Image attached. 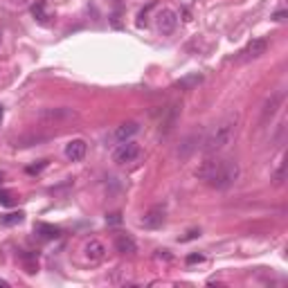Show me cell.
Returning <instances> with one entry per match:
<instances>
[{
  "instance_id": "cell-25",
  "label": "cell",
  "mask_w": 288,
  "mask_h": 288,
  "mask_svg": "<svg viewBox=\"0 0 288 288\" xmlns=\"http://www.w3.org/2000/svg\"><path fill=\"white\" fill-rule=\"evenodd\" d=\"M158 259H165V261H169L171 259V254H169V250H158V254H155Z\"/></svg>"
},
{
  "instance_id": "cell-28",
  "label": "cell",
  "mask_w": 288,
  "mask_h": 288,
  "mask_svg": "<svg viewBox=\"0 0 288 288\" xmlns=\"http://www.w3.org/2000/svg\"><path fill=\"white\" fill-rule=\"evenodd\" d=\"M9 284H7V281H5V279H0V288H7Z\"/></svg>"
},
{
  "instance_id": "cell-26",
  "label": "cell",
  "mask_w": 288,
  "mask_h": 288,
  "mask_svg": "<svg viewBox=\"0 0 288 288\" xmlns=\"http://www.w3.org/2000/svg\"><path fill=\"white\" fill-rule=\"evenodd\" d=\"M198 234H200V232H198V230H192V232H189V234H187V237H182V239H180V241H192V239H196Z\"/></svg>"
},
{
  "instance_id": "cell-2",
  "label": "cell",
  "mask_w": 288,
  "mask_h": 288,
  "mask_svg": "<svg viewBox=\"0 0 288 288\" xmlns=\"http://www.w3.org/2000/svg\"><path fill=\"white\" fill-rule=\"evenodd\" d=\"M237 122H239L237 115H227L225 119H221V122L212 128L210 135L203 140V144H200L205 158L207 155H219L225 146L232 144V140H234V135H237Z\"/></svg>"
},
{
  "instance_id": "cell-15",
  "label": "cell",
  "mask_w": 288,
  "mask_h": 288,
  "mask_svg": "<svg viewBox=\"0 0 288 288\" xmlns=\"http://www.w3.org/2000/svg\"><path fill=\"white\" fill-rule=\"evenodd\" d=\"M36 234H39L43 241H54V239L61 237V230L57 225H50V223H36Z\"/></svg>"
},
{
  "instance_id": "cell-24",
  "label": "cell",
  "mask_w": 288,
  "mask_h": 288,
  "mask_svg": "<svg viewBox=\"0 0 288 288\" xmlns=\"http://www.w3.org/2000/svg\"><path fill=\"white\" fill-rule=\"evenodd\" d=\"M106 223H111V225H117V223H122V214H111V216H106Z\"/></svg>"
},
{
  "instance_id": "cell-16",
  "label": "cell",
  "mask_w": 288,
  "mask_h": 288,
  "mask_svg": "<svg viewBox=\"0 0 288 288\" xmlns=\"http://www.w3.org/2000/svg\"><path fill=\"white\" fill-rule=\"evenodd\" d=\"M198 84H203V74L200 72H192V74H185L176 81V88L178 90H194Z\"/></svg>"
},
{
  "instance_id": "cell-7",
  "label": "cell",
  "mask_w": 288,
  "mask_h": 288,
  "mask_svg": "<svg viewBox=\"0 0 288 288\" xmlns=\"http://www.w3.org/2000/svg\"><path fill=\"white\" fill-rule=\"evenodd\" d=\"M266 50H268V41H266V39H252L246 47H243L241 52H239L237 61H239V63L254 61V59H259L261 54H266Z\"/></svg>"
},
{
  "instance_id": "cell-14",
  "label": "cell",
  "mask_w": 288,
  "mask_h": 288,
  "mask_svg": "<svg viewBox=\"0 0 288 288\" xmlns=\"http://www.w3.org/2000/svg\"><path fill=\"white\" fill-rule=\"evenodd\" d=\"M115 250L122 254H135L138 252V243H135L133 237H128V234H117L115 237Z\"/></svg>"
},
{
  "instance_id": "cell-27",
  "label": "cell",
  "mask_w": 288,
  "mask_h": 288,
  "mask_svg": "<svg viewBox=\"0 0 288 288\" xmlns=\"http://www.w3.org/2000/svg\"><path fill=\"white\" fill-rule=\"evenodd\" d=\"M273 18H275V20H284V18H286V12H277Z\"/></svg>"
},
{
  "instance_id": "cell-5",
  "label": "cell",
  "mask_w": 288,
  "mask_h": 288,
  "mask_svg": "<svg viewBox=\"0 0 288 288\" xmlns=\"http://www.w3.org/2000/svg\"><path fill=\"white\" fill-rule=\"evenodd\" d=\"M140 155H142L140 144H135L133 140H128V142H122L115 151H113V162H115V165H131V162H135Z\"/></svg>"
},
{
  "instance_id": "cell-12",
  "label": "cell",
  "mask_w": 288,
  "mask_h": 288,
  "mask_svg": "<svg viewBox=\"0 0 288 288\" xmlns=\"http://www.w3.org/2000/svg\"><path fill=\"white\" fill-rule=\"evenodd\" d=\"M198 144H203V135H200L198 131H194L192 135H187V138L182 140L180 149H178V158H180V160H187V158L198 149Z\"/></svg>"
},
{
  "instance_id": "cell-4",
  "label": "cell",
  "mask_w": 288,
  "mask_h": 288,
  "mask_svg": "<svg viewBox=\"0 0 288 288\" xmlns=\"http://www.w3.org/2000/svg\"><path fill=\"white\" fill-rule=\"evenodd\" d=\"M284 99H286V92L284 90H277V92H273V95L264 101L261 115H259V126H266V124H268L270 119L279 113V108L284 106Z\"/></svg>"
},
{
  "instance_id": "cell-6",
  "label": "cell",
  "mask_w": 288,
  "mask_h": 288,
  "mask_svg": "<svg viewBox=\"0 0 288 288\" xmlns=\"http://www.w3.org/2000/svg\"><path fill=\"white\" fill-rule=\"evenodd\" d=\"M165 221H167V210L162 205H153V207H149L142 214L140 227H144V230H158V227L165 225Z\"/></svg>"
},
{
  "instance_id": "cell-30",
  "label": "cell",
  "mask_w": 288,
  "mask_h": 288,
  "mask_svg": "<svg viewBox=\"0 0 288 288\" xmlns=\"http://www.w3.org/2000/svg\"><path fill=\"white\" fill-rule=\"evenodd\" d=\"M0 45H3V30H0Z\"/></svg>"
},
{
  "instance_id": "cell-23",
  "label": "cell",
  "mask_w": 288,
  "mask_h": 288,
  "mask_svg": "<svg viewBox=\"0 0 288 288\" xmlns=\"http://www.w3.org/2000/svg\"><path fill=\"white\" fill-rule=\"evenodd\" d=\"M284 171H286V162H281L279 169H277V173H275V182H277V185L284 180Z\"/></svg>"
},
{
  "instance_id": "cell-21",
  "label": "cell",
  "mask_w": 288,
  "mask_h": 288,
  "mask_svg": "<svg viewBox=\"0 0 288 288\" xmlns=\"http://www.w3.org/2000/svg\"><path fill=\"white\" fill-rule=\"evenodd\" d=\"M185 261H187V266H196V264H203L205 257L200 252H192V254H187V259H185Z\"/></svg>"
},
{
  "instance_id": "cell-18",
  "label": "cell",
  "mask_w": 288,
  "mask_h": 288,
  "mask_svg": "<svg viewBox=\"0 0 288 288\" xmlns=\"http://www.w3.org/2000/svg\"><path fill=\"white\" fill-rule=\"evenodd\" d=\"M25 214L23 212H9V214H3L0 216V223H3L5 227H12V225H18V223H23Z\"/></svg>"
},
{
  "instance_id": "cell-19",
  "label": "cell",
  "mask_w": 288,
  "mask_h": 288,
  "mask_svg": "<svg viewBox=\"0 0 288 288\" xmlns=\"http://www.w3.org/2000/svg\"><path fill=\"white\" fill-rule=\"evenodd\" d=\"M32 14H34L36 20H41V23H45L47 20V12H45V3L43 0H39V3L32 5Z\"/></svg>"
},
{
  "instance_id": "cell-29",
  "label": "cell",
  "mask_w": 288,
  "mask_h": 288,
  "mask_svg": "<svg viewBox=\"0 0 288 288\" xmlns=\"http://www.w3.org/2000/svg\"><path fill=\"white\" fill-rule=\"evenodd\" d=\"M0 122H3V106H0Z\"/></svg>"
},
{
  "instance_id": "cell-3",
  "label": "cell",
  "mask_w": 288,
  "mask_h": 288,
  "mask_svg": "<svg viewBox=\"0 0 288 288\" xmlns=\"http://www.w3.org/2000/svg\"><path fill=\"white\" fill-rule=\"evenodd\" d=\"M79 117V113L70 106H50V108H41L36 113V119L47 126H59V124H68V122H74Z\"/></svg>"
},
{
  "instance_id": "cell-11",
  "label": "cell",
  "mask_w": 288,
  "mask_h": 288,
  "mask_svg": "<svg viewBox=\"0 0 288 288\" xmlns=\"http://www.w3.org/2000/svg\"><path fill=\"white\" fill-rule=\"evenodd\" d=\"M140 133V124L138 122H122L119 124V126L115 128V131H113V140H115V142H128V140H133L135 135Z\"/></svg>"
},
{
  "instance_id": "cell-10",
  "label": "cell",
  "mask_w": 288,
  "mask_h": 288,
  "mask_svg": "<svg viewBox=\"0 0 288 288\" xmlns=\"http://www.w3.org/2000/svg\"><path fill=\"white\" fill-rule=\"evenodd\" d=\"M84 257H86V261H90V264L104 261L106 259V246L101 241H97V239H90V241L84 246Z\"/></svg>"
},
{
  "instance_id": "cell-13",
  "label": "cell",
  "mask_w": 288,
  "mask_h": 288,
  "mask_svg": "<svg viewBox=\"0 0 288 288\" xmlns=\"http://www.w3.org/2000/svg\"><path fill=\"white\" fill-rule=\"evenodd\" d=\"M86 153H88V144H86L81 138L70 140V142L66 144V158H68V160L79 162V160H84V158H86Z\"/></svg>"
},
{
  "instance_id": "cell-1",
  "label": "cell",
  "mask_w": 288,
  "mask_h": 288,
  "mask_svg": "<svg viewBox=\"0 0 288 288\" xmlns=\"http://www.w3.org/2000/svg\"><path fill=\"white\" fill-rule=\"evenodd\" d=\"M196 173H198V178H203L212 189L223 192V189H230L232 185L239 180V176H241V167H239V162L232 160V158L207 155V160L200 165V169Z\"/></svg>"
},
{
  "instance_id": "cell-31",
  "label": "cell",
  "mask_w": 288,
  "mask_h": 288,
  "mask_svg": "<svg viewBox=\"0 0 288 288\" xmlns=\"http://www.w3.org/2000/svg\"><path fill=\"white\" fill-rule=\"evenodd\" d=\"M3 178H5V173H3V171H0V182H3Z\"/></svg>"
},
{
  "instance_id": "cell-17",
  "label": "cell",
  "mask_w": 288,
  "mask_h": 288,
  "mask_svg": "<svg viewBox=\"0 0 288 288\" xmlns=\"http://www.w3.org/2000/svg\"><path fill=\"white\" fill-rule=\"evenodd\" d=\"M20 261H23V266H25V270L30 275H34L36 270H39V252H23L20 254Z\"/></svg>"
},
{
  "instance_id": "cell-22",
  "label": "cell",
  "mask_w": 288,
  "mask_h": 288,
  "mask_svg": "<svg viewBox=\"0 0 288 288\" xmlns=\"http://www.w3.org/2000/svg\"><path fill=\"white\" fill-rule=\"evenodd\" d=\"M47 167V160H39V165H30L27 167V173H41Z\"/></svg>"
},
{
  "instance_id": "cell-9",
  "label": "cell",
  "mask_w": 288,
  "mask_h": 288,
  "mask_svg": "<svg viewBox=\"0 0 288 288\" xmlns=\"http://www.w3.org/2000/svg\"><path fill=\"white\" fill-rule=\"evenodd\" d=\"M155 23H158V32H160V34L169 36V34H173V30H176V25H178V14L171 12V9H162V12L158 14Z\"/></svg>"
},
{
  "instance_id": "cell-8",
  "label": "cell",
  "mask_w": 288,
  "mask_h": 288,
  "mask_svg": "<svg viewBox=\"0 0 288 288\" xmlns=\"http://www.w3.org/2000/svg\"><path fill=\"white\" fill-rule=\"evenodd\" d=\"M180 104L178 101H173V104H169V108H165V113H162V122H160V135L162 138H167L173 128H176L178 124V117H180Z\"/></svg>"
},
{
  "instance_id": "cell-20",
  "label": "cell",
  "mask_w": 288,
  "mask_h": 288,
  "mask_svg": "<svg viewBox=\"0 0 288 288\" xmlns=\"http://www.w3.org/2000/svg\"><path fill=\"white\" fill-rule=\"evenodd\" d=\"M16 203V198H14V194L12 192H0V205H5V207H12V205Z\"/></svg>"
}]
</instances>
